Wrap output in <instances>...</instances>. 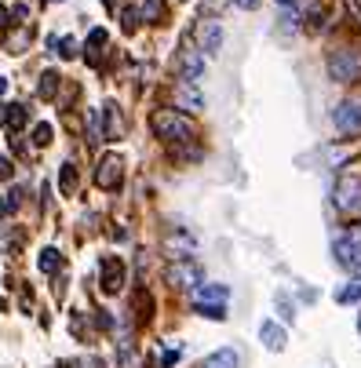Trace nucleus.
I'll return each mask as SVG.
<instances>
[{"label":"nucleus","instance_id":"f257e3e1","mask_svg":"<svg viewBox=\"0 0 361 368\" xmlns=\"http://www.w3.org/2000/svg\"><path fill=\"white\" fill-rule=\"evenodd\" d=\"M332 204H336V211H343V215H361V171H357V164H350L343 176L336 179Z\"/></svg>","mask_w":361,"mask_h":368},{"label":"nucleus","instance_id":"f03ea898","mask_svg":"<svg viewBox=\"0 0 361 368\" xmlns=\"http://www.w3.org/2000/svg\"><path fill=\"white\" fill-rule=\"evenodd\" d=\"M150 124H154L157 139H168V142H190L194 139V124H190L183 114H176V110H157Z\"/></svg>","mask_w":361,"mask_h":368},{"label":"nucleus","instance_id":"7ed1b4c3","mask_svg":"<svg viewBox=\"0 0 361 368\" xmlns=\"http://www.w3.org/2000/svg\"><path fill=\"white\" fill-rule=\"evenodd\" d=\"M329 77L339 84H350L361 77V51L357 48H336L329 55Z\"/></svg>","mask_w":361,"mask_h":368},{"label":"nucleus","instance_id":"20e7f679","mask_svg":"<svg viewBox=\"0 0 361 368\" xmlns=\"http://www.w3.org/2000/svg\"><path fill=\"white\" fill-rule=\"evenodd\" d=\"M339 135H361V99H343L332 114Z\"/></svg>","mask_w":361,"mask_h":368},{"label":"nucleus","instance_id":"39448f33","mask_svg":"<svg viewBox=\"0 0 361 368\" xmlns=\"http://www.w3.org/2000/svg\"><path fill=\"white\" fill-rule=\"evenodd\" d=\"M332 255L336 263L350 270V274H361V233H350V237H339V241L332 245Z\"/></svg>","mask_w":361,"mask_h":368},{"label":"nucleus","instance_id":"423d86ee","mask_svg":"<svg viewBox=\"0 0 361 368\" xmlns=\"http://www.w3.org/2000/svg\"><path fill=\"white\" fill-rule=\"evenodd\" d=\"M99 285L106 295H117L124 288V263H121V255H106L102 259V266H99Z\"/></svg>","mask_w":361,"mask_h":368},{"label":"nucleus","instance_id":"0eeeda50","mask_svg":"<svg viewBox=\"0 0 361 368\" xmlns=\"http://www.w3.org/2000/svg\"><path fill=\"white\" fill-rule=\"evenodd\" d=\"M121 179H124V161H121L117 154L102 157L99 168H95V186H99V190H117Z\"/></svg>","mask_w":361,"mask_h":368},{"label":"nucleus","instance_id":"6e6552de","mask_svg":"<svg viewBox=\"0 0 361 368\" xmlns=\"http://www.w3.org/2000/svg\"><path fill=\"white\" fill-rule=\"evenodd\" d=\"M168 285L172 288H201V266L190 263V259H179L176 266H168Z\"/></svg>","mask_w":361,"mask_h":368},{"label":"nucleus","instance_id":"1a4fd4ad","mask_svg":"<svg viewBox=\"0 0 361 368\" xmlns=\"http://www.w3.org/2000/svg\"><path fill=\"white\" fill-rule=\"evenodd\" d=\"M176 106H179V110H190V114H201L204 110V95H201L197 84L179 80L176 84Z\"/></svg>","mask_w":361,"mask_h":368},{"label":"nucleus","instance_id":"9d476101","mask_svg":"<svg viewBox=\"0 0 361 368\" xmlns=\"http://www.w3.org/2000/svg\"><path fill=\"white\" fill-rule=\"evenodd\" d=\"M179 73H183V80L197 84L204 77V55L197 48H183V55H179Z\"/></svg>","mask_w":361,"mask_h":368},{"label":"nucleus","instance_id":"9b49d317","mask_svg":"<svg viewBox=\"0 0 361 368\" xmlns=\"http://www.w3.org/2000/svg\"><path fill=\"white\" fill-rule=\"evenodd\" d=\"M226 299H230L226 285H201V288H194V310H201V307H226Z\"/></svg>","mask_w":361,"mask_h":368},{"label":"nucleus","instance_id":"f8f14e48","mask_svg":"<svg viewBox=\"0 0 361 368\" xmlns=\"http://www.w3.org/2000/svg\"><path fill=\"white\" fill-rule=\"evenodd\" d=\"M259 339H263L267 350H274V354L285 350V329H281L278 321H263V324H259Z\"/></svg>","mask_w":361,"mask_h":368},{"label":"nucleus","instance_id":"ddd939ff","mask_svg":"<svg viewBox=\"0 0 361 368\" xmlns=\"http://www.w3.org/2000/svg\"><path fill=\"white\" fill-rule=\"evenodd\" d=\"M201 55H216L223 48V26L219 23H201Z\"/></svg>","mask_w":361,"mask_h":368},{"label":"nucleus","instance_id":"4468645a","mask_svg":"<svg viewBox=\"0 0 361 368\" xmlns=\"http://www.w3.org/2000/svg\"><path fill=\"white\" fill-rule=\"evenodd\" d=\"M241 364V354L233 350V346H223V350H216V354H208L197 368H238Z\"/></svg>","mask_w":361,"mask_h":368},{"label":"nucleus","instance_id":"2eb2a0df","mask_svg":"<svg viewBox=\"0 0 361 368\" xmlns=\"http://www.w3.org/2000/svg\"><path fill=\"white\" fill-rule=\"evenodd\" d=\"M102 114H106V132H102V139H121V132H124V121H121V114H117V106L110 102Z\"/></svg>","mask_w":361,"mask_h":368},{"label":"nucleus","instance_id":"dca6fc26","mask_svg":"<svg viewBox=\"0 0 361 368\" xmlns=\"http://www.w3.org/2000/svg\"><path fill=\"white\" fill-rule=\"evenodd\" d=\"M59 84H62V77H59L55 70H48L44 77H40V88H37V95H40V99H55V95H59Z\"/></svg>","mask_w":361,"mask_h":368},{"label":"nucleus","instance_id":"f3484780","mask_svg":"<svg viewBox=\"0 0 361 368\" xmlns=\"http://www.w3.org/2000/svg\"><path fill=\"white\" fill-rule=\"evenodd\" d=\"M59 190L66 193V197H73V193H77V168L73 164H62V171H59Z\"/></svg>","mask_w":361,"mask_h":368},{"label":"nucleus","instance_id":"a211bd4d","mask_svg":"<svg viewBox=\"0 0 361 368\" xmlns=\"http://www.w3.org/2000/svg\"><path fill=\"white\" fill-rule=\"evenodd\" d=\"M59 266H62L59 248H44V252H40V270H44V274H55Z\"/></svg>","mask_w":361,"mask_h":368},{"label":"nucleus","instance_id":"6ab92c4d","mask_svg":"<svg viewBox=\"0 0 361 368\" xmlns=\"http://www.w3.org/2000/svg\"><path fill=\"white\" fill-rule=\"evenodd\" d=\"M336 302H361V277L350 281L347 288H339V292H336Z\"/></svg>","mask_w":361,"mask_h":368},{"label":"nucleus","instance_id":"aec40b11","mask_svg":"<svg viewBox=\"0 0 361 368\" xmlns=\"http://www.w3.org/2000/svg\"><path fill=\"white\" fill-rule=\"evenodd\" d=\"M23 124H26V110L18 102H11V121H8V128H11V132H18Z\"/></svg>","mask_w":361,"mask_h":368},{"label":"nucleus","instance_id":"412c9836","mask_svg":"<svg viewBox=\"0 0 361 368\" xmlns=\"http://www.w3.org/2000/svg\"><path fill=\"white\" fill-rule=\"evenodd\" d=\"M23 44H30V26H26V30H18V33H11V37H8V48H11V51H18V48H23Z\"/></svg>","mask_w":361,"mask_h":368},{"label":"nucleus","instance_id":"4be33fe9","mask_svg":"<svg viewBox=\"0 0 361 368\" xmlns=\"http://www.w3.org/2000/svg\"><path fill=\"white\" fill-rule=\"evenodd\" d=\"M51 135H55V132H51V124H37L33 142H37V146H48V142H51Z\"/></svg>","mask_w":361,"mask_h":368},{"label":"nucleus","instance_id":"5701e85b","mask_svg":"<svg viewBox=\"0 0 361 368\" xmlns=\"http://www.w3.org/2000/svg\"><path fill=\"white\" fill-rule=\"evenodd\" d=\"M106 44V30H92L88 33V48H92V55H95V48H102Z\"/></svg>","mask_w":361,"mask_h":368},{"label":"nucleus","instance_id":"b1692460","mask_svg":"<svg viewBox=\"0 0 361 368\" xmlns=\"http://www.w3.org/2000/svg\"><path fill=\"white\" fill-rule=\"evenodd\" d=\"M197 314H201V317H212V321H223V317H226V307H201Z\"/></svg>","mask_w":361,"mask_h":368},{"label":"nucleus","instance_id":"393cba45","mask_svg":"<svg viewBox=\"0 0 361 368\" xmlns=\"http://www.w3.org/2000/svg\"><path fill=\"white\" fill-rule=\"evenodd\" d=\"M135 26H139V11H135V8H124V30L132 33Z\"/></svg>","mask_w":361,"mask_h":368},{"label":"nucleus","instance_id":"a878e982","mask_svg":"<svg viewBox=\"0 0 361 368\" xmlns=\"http://www.w3.org/2000/svg\"><path fill=\"white\" fill-rule=\"evenodd\" d=\"M11 176H15L11 161H8V157H0V183H4V179H11Z\"/></svg>","mask_w":361,"mask_h":368},{"label":"nucleus","instance_id":"bb28decb","mask_svg":"<svg viewBox=\"0 0 361 368\" xmlns=\"http://www.w3.org/2000/svg\"><path fill=\"white\" fill-rule=\"evenodd\" d=\"M11 121V102H0V128H8Z\"/></svg>","mask_w":361,"mask_h":368},{"label":"nucleus","instance_id":"cd10ccee","mask_svg":"<svg viewBox=\"0 0 361 368\" xmlns=\"http://www.w3.org/2000/svg\"><path fill=\"white\" fill-rule=\"evenodd\" d=\"M176 361H179V350H164V354H161V364H164V368H172Z\"/></svg>","mask_w":361,"mask_h":368},{"label":"nucleus","instance_id":"c85d7f7f","mask_svg":"<svg viewBox=\"0 0 361 368\" xmlns=\"http://www.w3.org/2000/svg\"><path fill=\"white\" fill-rule=\"evenodd\" d=\"M11 18H18V23H23V18H30V8H26V4H15V8H11Z\"/></svg>","mask_w":361,"mask_h":368},{"label":"nucleus","instance_id":"c756f323","mask_svg":"<svg viewBox=\"0 0 361 368\" xmlns=\"http://www.w3.org/2000/svg\"><path fill=\"white\" fill-rule=\"evenodd\" d=\"M8 18H11V11H8V8H0V30L8 26Z\"/></svg>","mask_w":361,"mask_h":368},{"label":"nucleus","instance_id":"7c9ffc66","mask_svg":"<svg viewBox=\"0 0 361 368\" xmlns=\"http://www.w3.org/2000/svg\"><path fill=\"white\" fill-rule=\"evenodd\" d=\"M233 4H238V8H256L259 0H233Z\"/></svg>","mask_w":361,"mask_h":368},{"label":"nucleus","instance_id":"2f4dec72","mask_svg":"<svg viewBox=\"0 0 361 368\" xmlns=\"http://www.w3.org/2000/svg\"><path fill=\"white\" fill-rule=\"evenodd\" d=\"M8 92V77H0V95H4Z\"/></svg>","mask_w":361,"mask_h":368},{"label":"nucleus","instance_id":"473e14b6","mask_svg":"<svg viewBox=\"0 0 361 368\" xmlns=\"http://www.w3.org/2000/svg\"><path fill=\"white\" fill-rule=\"evenodd\" d=\"M278 4H285V8H288V4H292V0H278Z\"/></svg>","mask_w":361,"mask_h":368},{"label":"nucleus","instance_id":"72a5a7b5","mask_svg":"<svg viewBox=\"0 0 361 368\" xmlns=\"http://www.w3.org/2000/svg\"><path fill=\"white\" fill-rule=\"evenodd\" d=\"M357 332H361V317H357Z\"/></svg>","mask_w":361,"mask_h":368}]
</instances>
